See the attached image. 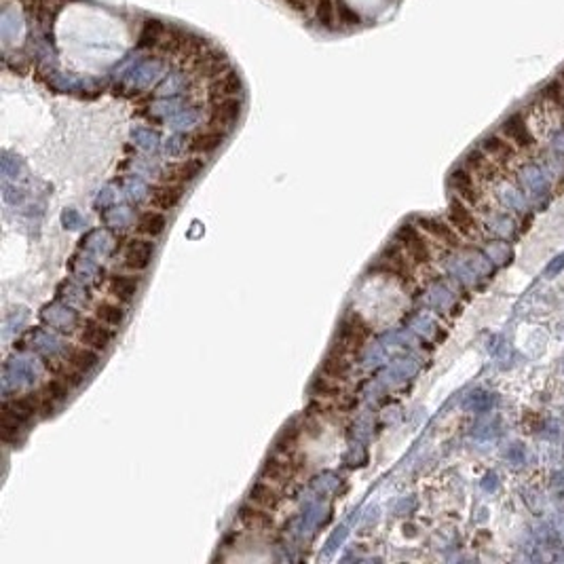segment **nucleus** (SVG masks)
Wrapping results in <instances>:
<instances>
[{"label": "nucleus", "mask_w": 564, "mask_h": 564, "mask_svg": "<svg viewBox=\"0 0 564 564\" xmlns=\"http://www.w3.org/2000/svg\"><path fill=\"white\" fill-rule=\"evenodd\" d=\"M165 32H167V28H165L163 21H159V19H146L140 30L138 47L140 49H152V47H156L163 40Z\"/></svg>", "instance_id": "21"}, {"label": "nucleus", "mask_w": 564, "mask_h": 564, "mask_svg": "<svg viewBox=\"0 0 564 564\" xmlns=\"http://www.w3.org/2000/svg\"><path fill=\"white\" fill-rule=\"evenodd\" d=\"M36 413H40V400L38 396H21L6 400L2 404V415L11 417L17 423H28Z\"/></svg>", "instance_id": "8"}, {"label": "nucleus", "mask_w": 564, "mask_h": 564, "mask_svg": "<svg viewBox=\"0 0 564 564\" xmlns=\"http://www.w3.org/2000/svg\"><path fill=\"white\" fill-rule=\"evenodd\" d=\"M368 338H370V326L359 315H351L343 323L340 334H338V343L343 345V349H349V351L362 349Z\"/></svg>", "instance_id": "5"}, {"label": "nucleus", "mask_w": 564, "mask_h": 564, "mask_svg": "<svg viewBox=\"0 0 564 564\" xmlns=\"http://www.w3.org/2000/svg\"><path fill=\"white\" fill-rule=\"evenodd\" d=\"M243 113V104L239 98H224V100H216L212 115H209V125L218 127V130H231Z\"/></svg>", "instance_id": "3"}, {"label": "nucleus", "mask_w": 564, "mask_h": 564, "mask_svg": "<svg viewBox=\"0 0 564 564\" xmlns=\"http://www.w3.org/2000/svg\"><path fill=\"white\" fill-rule=\"evenodd\" d=\"M79 340H81V345H87L96 351H104L113 340V330H110V326L102 323L98 317H87L81 323Z\"/></svg>", "instance_id": "4"}, {"label": "nucleus", "mask_w": 564, "mask_h": 564, "mask_svg": "<svg viewBox=\"0 0 564 564\" xmlns=\"http://www.w3.org/2000/svg\"><path fill=\"white\" fill-rule=\"evenodd\" d=\"M556 260H558V263L550 267V273H556V271H558L560 267H564V256H560V258H556Z\"/></svg>", "instance_id": "30"}, {"label": "nucleus", "mask_w": 564, "mask_h": 564, "mask_svg": "<svg viewBox=\"0 0 564 564\" xmlns=\"http://www.w3.org/2000/svg\"><path fill=\"white\" fill-rule=\"evenodd\" d=\"M482 150L493 159V161H507L514 156L516 152V144L510 142L505 136H488L484 144H482Z\"/></svg>", "instance_id": "20"}, {"label": "nucleus", "mask_w": 564, "mask_h": 564, "mask_svg": "<svg viewBox=\"0 0 564 564\" xmlns=\"http://www.w3.org/2000/svg\"><path fill=\"white\" fill-rule=\"evenodd\" d=\"M448 220L450 224L465 237H473L478 233V222L473 218V214L461 203V201H452L450 209H448Z\"/></svg>", "instance_id": "12"}, {"label": "nucleus", "mask_w": 564, "mask_h": 564, "mask_svg": "<svg viewBox=\"0 0 564 564\" xmlns=\"http://www.w3.org/2000/svg\"><path fill=\"white\" fill-rule=\"evenodd\" d=\"M398 243L404 248V252L408 254V258L417 265H427L431 260V252L429 246L423 239V235L413 226V224H404L398 231Z\"/></svg>", "instance_id": "2"}, {"label": "nucleus", "mask_w": 564, "mask_h": 564, "mask_svg": "<svg viewBox=\"0 0 564 564\" xmlns=\"http://www.w3.org/2000/svg\"><path fill=\"white\" fill-rule=\"evenodd\" d=\"M296 13H300V15H306L309 11H311V6H313V2L315 0H285Z\"/></svg>", "instance_id": "29"}, {"label": "nucleus", "mask_w": 564, "mask_h": 564, "mask_svg": "<svg viewBox=\"0 0 564 564\" xmlns=\"http://www.w3.org/2000/svg\"><path fill=\"white\" fill-rule=\"evenodd\" d=\"M419 226L427 231L431 237H435L437 241L450 246V248H456L461 243V237H459V231L452 226V224H446L437 218H421L419 220Z\"/></svg>", "instance_id": "13"}, {"label": "nucleus", "mask_w": 564, "mask_h": 564, "mask_svg": "<svg viewBox=\"0 0 564 564\" xmlns=\"http://www.w3.org/2000/svg\"><path fill=\"white\" fill-rule=\"evenodd\" d=\"M250 503L258 505V507H265L269 512H275L280 505H282V495L267 482H256L252 488H250Z\"/></svg>", "instance_id": "18"}, {"label": "nucleus", "mask_w": 564, "mask_h": 564, "mask_svg": "<svg viewBox=\"0 0 564 564\" xmlns=\"http://www.w3.org/2000/svg\"><path fill=\"white\" fill-rule=\"evenodd\" d=\"M138 289H140V277H136V275H115L108 282V292L115 298H119L121 302L134 300Z\"/></svg>", "instance_id": "19"}, {"label": "nucleus", "mask_w": 564, "mask_h": 564, "mask_svg": "<svg viewBox=\"0 0 564 564\" xmlns=\"http://www.w3.org/2000/svg\"><path fill=\"white\" fill-rule=\"evenodd\" d=\"M243 91V81L235 70H226L212 83V100H224V98H237Z\"/></svg>", "instance_id": "10"}, {"label": "nucleus", "mask_w": 564, "mask_h": 564, "mask_svg": "<svg viewBox=\"0 0 564 564\" xmlns=\"http://www.w3.org/2000/svg\"><path fill=\"white\" fill-rule=\"evenodd\" d=\"M152 256H154V243L152 241H148V239H134L127 246L125 254H123V263L134 273H142V271H146L150 267Z\"/></svg>", "instance_id": "7"}, {"label": "nucleus", "mask_w": 564, "mask_h": 564, "mask_svg": "<svg viewBox=\"0 0 564 564\" xmlns=\"http://www.w3.org/2000/svg\"><path fill=\"white\" fill-rule=\"evenodd\" d=\"M241 526H246L248 531H269L273 526V518L269 514V510L258 507L254 503L250 505H241L239 514H237Z\"/></svg>", "instance_id": "11"}, {"label": "nucleus", "mask_w": 564, "mask_h": 564, "mask_svg": "<svg viewBox=\"0 0 564 564\" xmlns=\"http://www.w3.org/2000/svg\"><path fill=\"white\" fill-rule=\"evenodd\" d=\"M315 15H317V21L323 25V28H334L336 23V2L334 0H315Z\"/></svg>", "instance_id": "27"}, {"label": "nucleus", "mask_w": 564, "mask_h": 564, "mask_svg": "<svg viewBox=\"0 0 564 564\" xmlns=\"http://www.w3.org/2000/svg\"><path fill=\"white\" fill-rule=\"evenodd\" d=\"M338 19L343 21V23H349V25H353V23H359L362 19H359V15L349 6V4H345V2H338Z\"/></svg>", "instance_id": "28"}, {"label": "nucleus", "mask_w": 564, "mask_h": 564, "mask_svg": "<svg viewBox=\"0 0 564 564\" xmlns=\"http://www.w3.org/2000/svg\"><path fill=\"white\" fill-rule=\"evenodd\" d=\"M165 226H167V216H165V212L152 207V209L144 212L140 218H138L136 231H138V235H144V237H148V239H156V237L163 235Z\"/></svg>", "instance_id": "15"}, {"label": "nucleus", "mask_w": 564, "mask_h": 564, "mask_svg": "<svg viewBox=\"0 0 564 564\" xmlns=\"http://www.w3.org/2000/svg\"><path fill=\"white\" fill-rule=\"evenodd\" d=\"M98 362H100V351L87 347V345L72 347V349L66 351V364L72 366L74 370H79L81 374L93 370L98 366Z\"/></svg>", "instance_id": "14"}, {"label": "nucleus", "mask_w": 564, "mask_h": 564, "mask_svg": "<svg viewBox=\"0 0 564 564\" xmlns=\"http://www.w3.org/2000/svg\"><path fill=\"white\" fill-rule=\"evenodd\" d=\"M450 184L452 188L459 192V197L467 203H478L480 199V192H478V186H476V180H473V173L469 169H454L452 175H450Z\"/></svg>", "instance_id": "17"}, {"label": "nucleus", "mask_w": 564, "mask_h": 564, "mask_svg": "<svg viewBox=\"0 0 564 564\" xmlns=\"http://www.w3.org/2000/svg\"><path fill=\"white\" fill-rule=\"evenodd\" d=\"M349 370H351V364L347 362V357H345L343 353H334V355H330V357L323 362V366H321V374L328 376V379H332V381H340V379H345V376L349 374Z\"/></svg>", "instance_id": "24"}, {"label": "nucleus", "mask_w": 564, "mask_h": 564, "mask_svg": "<svg viewBox=\"0 0 564 564\" xmlns=\"http://www.w3.org/2000/svg\"><path fill=\"white\" fill-rule=\"evenodd\" d=\"M503 136L520 148L533 146V142H535L533 134L529 132V123L522 115H514L503 123Z\"/></svg>", "instance_id": "16"}, {"label": "nucleus", "mask_w": 564, "mask_h": 564, "mask_svg": "<svg viewBox=\"0 0 564 564\" xmlns=\"http://www.w3.org/2000/svg\"><path fill=\"white\" fill-rule=\"evenodd\" d=\"M560 81L564 83V68H563V72H560Z\"/></svg>", "instance_id": "31"}, {"label": "nucleus", "mask_w": 564, "mask_h": 564, "mask_svg": "<svg viewBox=\"0 0 564 564\" xmlns=\"http://www.w3.org/2000/svg\"><path fill=\"white\" fill-rule=\"evenodd\" d=\"M93 317H98L102 323H106V326H110V328H117V326L123 323V319H125V311H123L119 304H115V302L102 300V302L96 304V309H93Z\"/></svg>", "instance_id": "22"}, {"label": "nucleus", "mask_w": 564, "mask_h": 564, "mask_svg": "<svg viewBox=\"0 0 564 564\" xmlns=\"http://www.w3.org/2000/svg\"><path fill=\"white\" fill-rule=\"evenodd\" d=\"M182 195H184V188L180 184L161 182L150 192V207L161 209V212H169V209H173L182 201Z\"/></svg>", "instance_id": "9"}, {"label": "nucleus", "mask_w": 564, "mask_h": 564, "mask_svg": "<svg viewBox=\"0 0 564 564\" xmlns=\"http://www.w3.org/2000/svg\"><path fill=\"white\" fill-rule=\"evenodd\" d=\"M226 138V132L224 130H218V127H207V130H201L197 134H192L188 138V152L190 154H197V156H205V154H212L216 152L222 142Z\"/></svg>", "instance_id": "6"}, {"label": "nucleus", "mask_w": 564, "mask_h": 564, "mask_svg": "<svg viewBox=\"0 0 564 564\" xmlns=\"http://www.w3.org/2000/svg\"><path fill=\"white\" fill-rule=\"evenodd\" d=\"M467 167L473 175L493 178L495 175V161L484 150H473L467 154Z\"/></svg>", "instance_id": "23"}, {"label": "nucleus", "mask_w": 564, "mask_h": 564, "mask_svg": "<svg viewBox=\"0 0 564 564\" xmlns=\"http://www.w3.org/2000/svg\"><path fill=\"white\" fill-rule=\"evenodd\" d=\"M205 163L203 159H199L197 154L190 156V159H184V161H178V163H171L169 167L163 169L161 173V182H167V184H190L197 175H201Z\"/></svg>", "instance_id": "1"}, {"label": "nucleus", "mask_w": 564, "mask_h": 564, "mask_svg": "<svg viewBox=\"0 0 564 564\" xmlns=\"http://www.w3.org/2000/svg\"><path fill=\"white\" fill-rule=\"evenodd\" d=\"M263 476L265 480H273V482H280V484H285L292 480L294 476V469L289 463L285 461H277V459H269L263 467Z\"/></svg>", "instance_id": "25"}, {"label": "nucleus", "mask_w": 564, "mask_h": 564, "mask_svg": "<svg viewBox=\"0 0 564 564\" xmlns=\"http://www.w3.org/2000/svg\"><path fill=\"white\" fill-rule=\"evenodd\" d=\"M404 248L398 243V246H391V248H387L385 250V256H383V260L387 263V267H389V271L391 273H400V275H404V277H408L410 275V269H408V265H406V252H402Z\"/></svg>", "instance_id": "26"}]
</instances>
